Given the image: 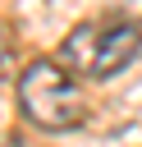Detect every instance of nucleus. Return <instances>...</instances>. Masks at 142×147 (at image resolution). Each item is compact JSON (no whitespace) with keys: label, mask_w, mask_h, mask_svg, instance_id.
<instances>
[{"label":"nucleus","mask_w":142,"mask_h":147,"mask_svg":"<svg viewBox=\"0 0 142 147\" xmlns=\"http://www.w3.org/2000/svg\"><path fill=\"white\" fill-rule=\"evenodd\" d=\"M18 110L27 115V124L46 133H64L87 119V96L82 83L60 60H32L18 74Z\"/></svg>","instance_id":"nucleus-1"},{"label":"nucleus","mask_w":142,"mask_h":147,"mask_svg":"<svg viewBox=\"0 0 142 147\" xmlns=\"http://www.w3.org/2000/svg\"><path fill=\"white\" fill-rule=\"evenodd\" d=\"M142 37L137 23L128 18H110V23H82L64 37L60 46V64L73 78H115L133 55H137Z\"/></svg>","instance_id":"nucleus-2"},{"label":"nucleus","mask_w":142,"mask_h":147,"mask_svg":"<svg viewBox=\"0 0 142 147\" xmlns=\"http://www.w3.org/2000/svg\"><path fill=\"white\" fill-rule=\"evenodd\" d=\"M9 69H14V41H9V32L0 28V83H5Z\"/></svg>","instance_id":"nucleus-3"},{"label":"nucleus","mask_w":142,"mask_h":147,"mask_svg":"<svg viewBox=\"0 0 142 147\" xmlns=\"http://www.w3.org/2000/svg\"><path fill=\"white\" fill-rule=\"evenodd\" d=\"M115 5H119V14L128 23H142V0H115Z\"/></svg>","instance_id":"nucleus-4"}]
</instances>
